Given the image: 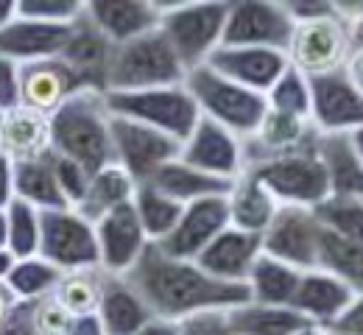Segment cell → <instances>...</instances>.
<instances>
[{"label": "cell", "instance_id": "1", "mask_svg": "<svg viewBox=\"0 0 363 335\" xmlns=\"http://www.w3.org/2000/svg\"><path fill=\"white\" fill-rule=\"evenodd\" d=\"M126 280L157 319L179 324L204 313H229L232 307L249 302L246 285L218 283L207 277L193 260L168 257L154 243L143 251Z\"/></svg>", "mask_w": 363, "mask_h": 335}, {"label": "cell", "instance_id": "2", "mask_svg": "<svg viewBox=\"0 0 363 335\" xmlns=\"http://www.w3.org/2000/svg\"><path fill=\"white\" fill-rule=\"evenodd\" d=\"M50 154L95 174L112 165V112L106 93L79 90L50 115Z\"/></svg>", "mask_w": 363, "mask_h": 335}, {"label": "cell", "instance_id": "3", "mask_svg": "<svg viewBox=\"0 0 363 335\" xmlns=\"http://www.w3.org/2000/svg\"><path fill=\"white\" fill-rule=\"evenodd\" d=\"M160 3V34L179 56L184 70L207 64L221 48L229 0H157Z\"/></svg>", "mask_w": 363, "mask_h": 335}, {"label": "cell", "instance_id": "4", "mask_svg": "<svg viewBox=\"0 0 363 335\" xmlns=\"http://www.w3.org/2000/svg\"><path fill=\"white\" fill-rule=\"evenodd\" d=\"M184 64L168 40L157 31H148L132 42L115 45L106 73V93H140L157 87L184 84Z\"/></svg>", "mask_w": 363, "mask_h": 335}, {"label": "cell", "instance_id": "5", "mask_svg": "<svg viewBox=\"0 0 363 335\" xmlns=\"http://www.w3.org/2000/svg\"><path fill=\"white\" fill-rule=\"evenodd\" d=\"M184 87L193 96L199 115L229 129L235 137L246 140L257 132L263 115H266V96L252 93L224 76H218L213 67L201 64L184 76Z\"/></svg>", "mask_w": 363, "mask_h": 335}, {"label": "cell", "instance_id": "6", "mask_svg": "<svg viewBox=\"0 0 363 335\" xmlns=\"http://www.w3.org/2000/svg\"><path fill=\"white\" fill-rule=\"evenodd\" d=\"M106 106L115 118L151 126L179 145L201 120L199 106L184 84L140 90V93H106Z\"/></svg>", "mask_w": 363, "mask_h": 335}, {"label": "cell", "instance_id": "7", "mask_svg": "<svg viewBox=\"0 0 363 335\" xmlns=\"http://www.w3.org/2000/svg\"><path fill=\"white\" fill-rule=\"evenodd\" d=\"M352 56L350 25L333 11L327 17L294 23L291 40L285 45L288 67L302 73L305 79L341 73Z\"/></svg>", "mask_w": 363, "mask_h": 335}, {"label": "cell", "instance_id": "8", "mask_svg": "<svg viewBox=\"0 0 363 335\" xmlns=\"http://www.w3.org/2000/svg\"><path fill=\"white\" fill-rule=\"evenodd\" d=\"M252 171L274 198L279 201V207H318L327 195H330V182L327 174L321 168L316 157V148L311 151H299V154H288L279 159L260 162Z\"/></svg>", "mask_w": 363, "mask_h": 335}, {"label": "cell", "instance_id": "9", "mask_svg": "<svg viewBox=\"0 0 363 335\" xmlns=\"http://www.w3.org/2000/svg\"><path fill=\"white\" fill-rule=\"evenodd\" d=\"M294 20L282 0H229L224 40L227 48L282 50L291 40Z\"/></svg>", "mask_w": 363, "mask_h": 335}, {"label": "cell", "instance_id": "10", "mask_svg": "<svg viewBox=\"0 0 363 335\" xmlns=\"http://www.w3.org/2000/svg\"><path fill=\"white\" fill-rule=\"evenodd\" d=\"M40 257L56 266L62 274L76 268H98L95 227L73 207L43 212Z\"/></svg>", "mask_w": 363, "mask_h": 335}, {"label": "cell", "instance_id": "11", "mask_svg": "<svg viewBox=\"0 0 363 335\" xmlns=\"http://www.w3.org/2000/svg\"><path fill=\"white\" fill-rule=\"evenodd\" d=\"M177 157L179 143L168 135L112 115V162L123 168L137 185L151 182V176Z\"/></svg>", "mask_w": 363, "mask_h": 335}, {"label": "cell", "instance_id": "12", "mask_svg": "<svg viewBox=\"0 0 363 335\" xmlns=\"http://www.w3.org/2000/svg\"><path fill=\"white\" fill-rule=\"evenodd\" d=\"M321 224L308 207H279L269 229L260 235L263 254L282 260L299 271L318 268L321 251Z\"/></svg>", "mask_w": 363, "mask_h": 335}, {"label": "cell", "instance_id": "13", "mask_svg": "<svg viewBox=\"0 0 363 335\" xmlns=\"http://www.w3.org/2000/svg\"><path fill=\"white\" fill-rule=\"evenodd\" d=\"M179 159L184 165L204 171L216 179L224 182H235L243 171V140L235 137L229 129L201 118L196 123V129L182 140L179 145Z\"/></svg>", "mask_w": 363, "mask_h": 335}, {"label": "cell", "instance_id": "14", "mask_svg": "<svg viewBox=\"0 0 363 335\" xmlns=\"http://www.w3.org/2000/svg\"><path fill=\"white\" fill-rule=\"evenodd\" d=\"M311 81V123L318 135H352L363 129V96L347 73L316 76Z\"/></svg>", "mask_w": 363, "mask_h": 335}, {"label": "cell", "instance_id": "15", "mask_svg": "<svg viewBox=\"0 0 363 335\" xmlns=\"http://www.w3.org/2000/svg\"><path fill=\"white\" fill-rule=\"evenodd\" d=\"M229 227L227 195L201 198L182 207V215L171 235L160 243H154L162 254L177 260H196L213 240Z\"/></svg>", "mask_w": 363, "mask_h": 335}, {"label": "cell", "instance_id": "16", "mask_svg": "<svg viewBox=\"0 0 363 335\" xmlns=\"http://www.w3.org/2000/svg\"><path fill=\"white\" fill-rule=\"evenodd\" d=\"M92 227L98 243V268L109 277H126L143 257V251L151 246L132 204L112 210Z\"/></svg>", "mask_w": 363, "mask_h": 335}, {"label": "cell", "instance_id": "17", "mask_svg": "<svg viewBox=\"0 0 363 335\" xmlns=\"http://www.w3.org/2000/svg\"><path fill=\"white\" fill-rule=\"evenodd\" d=\"M316 143L318 132L313 129L311 120L288 118V115L266 109L257 132L243 140V162H246V168H255V165L269 162V159L311 151V148H316Z\"/></svg>", "mask_w": 363, "mask_h": 335}, {"label": "cell", "instance_id": "18", "mask_svg": "<svg viewBox=\"0 0 363 335\" xmlns=\"http://www.w3.org/2000/svg\"><path fill=\"white\" fill-rule=\"evenodd\" d=\"M84 17L112 45H123L160 28V3L157 0H84Z\"/></svg>", "mask_w": 363, "mask_h": 335}, {"label": "cell", "instance_id": "19", "mask_svg": "<svg viewBox=\"0 0 363 335\" xmlns=\"http://www.w3.org/2000/svg\"><path fill=\"white\" fill-rule=\"evenodd\" d=\"M207 67H213L218 76L229 81L266 96L272 84L288 70V59L282 50L269 48H221L207 59Z\"/></svg>", "mask_w": 363, "mask_h": 335}, {"label": "cell", "instance_id": "20", "mask_svg": "<svg viewBox=\"0 0 363 335\" xmlns=\"http://www.w3.org/2000/svg\"><path fill=\"white\" fill-rule=\"evenodd\" d=\"M84 90L76 73L65 64L62 56L20 64V106H28L40 115H53L70 96Z\"/></svg>", "mask_w": 363, "mask_h": 335}, {"label": "cell", "instance_id": "21", "mask_svg": "<svg viewBox=\"0 0 363 335\" xmlns=\"http://www.w3.org/2000/svg\"><path fill=\"white\" fill-rule=\"evenodd\" d=\"M352 299H355V293L344 280H338L335 274H330L324 268H311V271H302V280H299L291 307L308 324L330 330L341 319V313L352 305Z\"/></svg>", "mask_w": 363, "mask_h": 335}, {"label": "cell", "instance_id": "22", "mask_svg": "<svg viewBox=\"0 0 363 335\" xmlns=\"http://www.w3.org/2000/svg\"><path fill=\"white\" fill-rule=\"evenodd\" d=\"M260 251H263L260 235L240 232V229H235V227H227L193 263H196L207 277H213V280H218V283L246 285L249 271H252L255 260L260 257Z\"/></svg>", "mask_w": 363, "mask_h": 335}, {"label": "cell", "instance_id": "23", "mask_svg": "<svg viewBox=\"0 0 363 335\" xmlns=\"http://www.w3.org/2000/svg\"><path fill=\"white\" fill-rule=\"evenodd\" d=\"M112 50H115V45L92 25L82 11V17L70 25V40L62 50V59L76 73V79L84 90L106 93V73H109Z\"/></svg>", "mask_w": 363, "mask_h": 335}, {"label": "cell", "instance_id": "24", "mask_svg": "<svg viewBox=\"0 0 363 335\" xmlns=\"http://www.w3.org/2000/svg\"><path fill=\"white\" fill-rule=\"evenodd\" d=\"M73 25V23H70ZM70 25H50L17 17L0 31V56L11 59L17 64L40 62V59H56L70 40Z\"/></svg>", "mask_w": 363, "mask_h": 335}, {"label": "cell", "instance_id": "25", "mask_svg": "<svg viewBox=\"0 0 363 335\" xmlns=\"http://www.w3.org/2000/svg\"><path fill=\"white\" fill-rule=\"evenodd\" d=\"M0 151L14 162H37L50 154V118L28 106L0 115Z\"/></svg>", "mask_w": 363, "mask_h": 335}, {"label": "cell", "instance_id": "26", "mask_svg": "<svg viewBox=\"0 0 363 335\" xmlns=\"http://www.w3.org/2000/svg\"><path fill=\"white\" fill-rule=\"evenodd\" d=\"M279 210V201L274 198L269 188L252 174L243 171L227 191V212L229 227L240 229V232H252V235H263L269 229Z\"/></svg>", "mask_w": 363, "mask_h": 335}, {"label": "cell", "instance_id": "27", "mask_svg": "<svg viewBox=\"0 0 363 335\" xmlns=\"http://www.w3.org/2000/svg\"><path fill=\"white\" fill-rule=\"evenodd\" d=\"M95 316L106 335H135L143 324L154 319V313L148 310L135 285L126 277H109V274L104 280Z\"/></svg>", "mask_w": 363, "mask_h": 335}, {"label": "cell", "instance_id": "28", "mask_svg": "<svg viewBox=\"0 0 363 335\" xmlns=\"http://www.w3.org/2000/svg\"><path fill=\"white\" fill-rule=\"evenodd\" d=\"M316 157L327 174L330 195H363V165L350 135H318Z\"/></svg>", "mask_w": 363, "mask_h": 335}, {"label": "cell", "instance_id": "29", "mask_svg": "<svg viewBox=\"0 0 363 335\" xmlns=\"http://www.w3.org/2000/svg\"><path fill=\"white\" fill-rule=\"evenodd\" d=\"M229 335H296L311 327L291 305L243 302L227 313Z\"/></svg>", "mask_w": 363, "mask_h": 335}, {"label": "cell", "instance_id": "30", "mask_svg": "<svg viewBox=\"0 0 363 335\" xmlns=\"http://www.w3.org/2000/svg\"><path fill=\"white\" fill-rule=\"evenodd\" d=\"M137 182L123 171L118 168L115 162L90 174V182H87V191L82 195V201L73 207L82 218H87L90 224L101 221L104 215H109L112 210L118 207H126L132 204V195H135Z\"/></svg>", "mask_w": 363, "mask_h": 335}, {"label": "cell", "instance_id": "31", "mask_svg": "<svg viewBox=\"0 0 363 335\" xmlns=\"http://www.w3.org/2000/svg\"><path fill=\"white\" fill-rule=\"evenodd\" d=\"M151 185L157 191H162L165 195H171L174 201L184 204H193V201H201V198H213V195H227L229 185L224 179H216L204 171H196L190 165H184L179 157L168 165H162L154 176H151Z\"/></svg>", "mask_w": 363, "mask_h": 335}, {"label": "cell", "instance_id": "32", "mask_svg": "<svg viewBox=\"0 0 363 335\" xmlns=\"http://www.w3.org/2000/svg\"><path fill=\"white\" fill-rule=\"evenodd\" d=\"M299 280H302L299 268L260 251V257L249 271L246 290H249V299L260 305H294Z\"/></svg>", "mask_w": 363, "mask_h": 335}, {"label": "cell", "instance_id": "33", "mask_svg": "<svg viewBox=\"0 0 363 335\" xmlns=\"http://www.w3.org/2000/svg\"><path fill=\"white\" fill-rule=\"evenodd\" d=\"M14 198L31 204L34 210L48 212V210H65L67 201L59 191V182L53 176L50 159L43 157L37 162H23L14 165Z\"/></svg>", "mask_w": 363, "mask_h": 335}, {"label": "cell", "instance_id": "34", "mask_svg": "<svg viewBox=\"0 0 363 335\" xmlns=\"http://www.w3.org/2000/svg\"><path fill=\"white\" fill-rule=\"evenodd\" d=\"M132 207H135V215L148 243H160V240L168 238L182 215L179 201H174L171 195L157 191L151 182L137 185L135 195H132Z\"/></svg>", "mask_w": 363, "mask_h": 335}, {"label": "cell", "instance_id": "35", "mask_svg": "<svg viewBox=\"0 0 363 335\" xmlns=\"http://www.w3.org/2000/svg\"><path fill=\"white\" fill-rule=\"evenodd\" d=\"M106 274L101 268H76L65 271L53 288V299L70 313V316H90L98 310L101 290H104Z\"/></svg>", "mask_w": 363, "mask_h": 335}, {"label": "cell", "instance_id": "36", "mask_svg": "<svg viewBox=\"0 0 363 335\" xmlns=\"http://www.w3.org/2000/svg\"><path fill=\"white\" fill-rule=\"evenodd\" d=\"M59 277H62V271L37 254V257L14 260L3 285L14 296V302H37V299H45L53 293Z\"/></svg>", "mask_w": 363, "mask_h": 335}, {"label": "cell", "instance_id": "37", "mask_svg": "<svg viewBox=\"0 0 363 335\" xmlns=\"http://www.w3.org/2000/svg\"><path fill=\"white\" fill-rule=\"evenodd\" d=\"M43 235V212L26 201H11L6 207V251L14 260L37 257Z\"/></svg>", "mask_w": 363, "mask_h": 335}, {"label": "cell", "instance_id": "38", "mask_svg": "<svg viewBox=\"0 0 363 335\" xmlns=\"http://www.w3.org/2000/svg\"><path fill=\"white\" fill-rule=\"evenodd\" d=\"M318 224L333 238L347 243H363V198L355 195H327L313 207Z\"/></svg>", "mask_w": 363, "mask_h": 335}, {"label": "cell", "instance_id": "39", "mask_svg": "<svg viewBox=\"0 0 363 335\" xmlns=\"http://www.w3.org/2000/svg\"><path fill=\"white\" fill-rule=\"evenodd\" d=\"M318 268L335 274L352 288L355 296L363 293V243H347L333 238L330 232H321V251H318Z\"/></svg>", "mask_w": 363, "mask_h": 335}, {"label": "cell", "instance_id": "40", "mask_svg": "<svg viewBox=\"0 0 363 335\" xmlns=\"http://www.w3.org/2000/svg\"><path fill=\"white\" fill-rule=\"evenodd\" d=\"M266 106L288 118L311 120V81L294 67H288L266 93Z\"/></svg>", "mask_w": 363, "mask_h": 335}, {"label": "cell", "instance_id": "41", "mask_svg": "<svg viewBox=\"0 0 363 335\" xmlns=\"http://www.w3.org/2000/svg\"><path fill=\"white\" fill-rule=\"evenodd\" d=\"M84 0H17V17L50 23V25H70L82 17Z\"/></svg>", "mask_w": 363, "mask_h": 335}, {"label": "cell", "instance_id": "42", "mask_svg": "<svg viewBox=\"0 0 363 335\" xmlns=\"http://www.w3.org/2000/svg\"><path fill=\"white\" fill-rule=\"evenodd\" d=\"M48 159H50L53 176H56V182H59V191H62V195H65L67 207H76V204L82 201L84 191H87L90 174H87L82 165H76V162H70V159H65V157L48 154Z\"/></svg>", "mask_w": 363, "mask_h": 335}, {"label": "cell", "instance_id": "43", "mask_svg": "<svg viewBox=\"0 0 363 335\" xmlns=\"http://www.w3.org/2000/svg\"><path fill=\"white\" fill-rule=\"evenodd\" d=\"M31 319H34L37 335H65L73 316L53 296H45V299H37L31 305Z\"/></svg>", "mask_w": 363, "mask_h": 335}, {"label": "cell", "instance_id": "44", "mask_svg": "<svg viewBox=\"0 0 363 335\" xmlns=\"http://www.w3.org/2000/svg\"><path fill=\"white\" fill-rule=\"evenodd\" d=\"M20 106V64L0 56V112Z\"/></svg>", "mask_w": 363, "mask_h": 335}, {"label": "cell", "instance_id": "45", "mask_svg": "<svg viewBox=\"0 0 363 335\" xmlns=\"http://www.w3.org/2000/svg\"><path fill=\"white\" fill-rule=\"evenodd\" d=\"M31 305L34 302H14L11 310L0 322V335H37L34 319H31Z\"/></svg>", "mask_w": 363, "mask_h": 335}, {"label": "cell", "instance_id": "46", "mask_svg": "<svg viewBox=\"0 0 363 335\" xmlns=\"http://www.w3.org/2000/svg\"><path fill=\"white\" fill-rule=\"evenodd\" d=\"M182 335H229L227 313H204L182 322Z\"/></svg>", "mask_w": 363, "mask_h": 335}, {"label": "cell", "instance_id": "47", "mask_svg": "<svg viewBox=\"0 0 363 335\" xmlns=\"http://www.w3.org/2000/svg\"><path fill=\"white\" fill-rule=\"evenodd\" d=\"M282 6L294 23H305V20L333 14V0H282Z\"/></svg>", "mask_w": 363, "mask_h": 335}, {"label": "cell", "instance_id": "48", "mask_svg": "<svg viewBox=\"0 0 363 335\" xmlns=\"http://www.w3.org/2000/svg\"><path fill=\"white\" fill-rule=\"evenodd\" d=\"M330 335H363V293L341 313V319L327 330Z\"/></svg>", "mask_w": 363, "mask_h": 335}, {"label": "cell", "instance_id": "49", "mask_svg": "<svg viewBox=\"0 0 363 335\" xmlns=\"http://www.w3.org/2000/svg\"><path fill=\"white\" fill-rule=\"evenodd\" d=\"M14 201V162L0 151V210Z\"/></svg>", "mask_w": 363, "mask_h": 335}, {"label": "cell", "instance_id": "50", "mask_svg": "<svg viewBox=\"0 0 363 335\" xmlns=\"http://www.w3.org/2000/svg\"><path fill=\"white\" fill-rule=\"evenodd\" d=\"M65 335H106V333H104L98 316L90 313V316H73V319H70V327H67Z\"/></svg>", "mask_w": 363, "mask_h": 335}, {"label": "cell", "instance_id": "51", "mask_svg": "<svg viewBox=\"0 0 363 335\" xmlns=\"http://www.w3.org/2000/svg\"><path fill=\"white\" fill-rule=\"evenodd\" d=\"M333 11L347 25H355L358 20H363V0H333Z\"/></svg>", "mask_w": 363, "mask_h": 335}, {"label": "cell", "instance_id": "52", "mask_svg": "<svg viewBox=\"0 0 363 335\" xmlns=\"http://www.w3.org/2000/svg\"><path fill=\"white\" fill-rule=\"evenodd\" d=\"M135 335H182L179 322H168V319H151L148 324H143Z\"/></svg>", "mask_w": 363, "mask_h": 335}, {"label": "cell", "instance_id": "53", "mask_svg": "<svg viewBox=\"0 0 363 335\" xmlns=\"http://www.w3.org/2000/svg\"><path fill=\"white\" fill-rule=\"evenodd\" d=\"M344 73H347V79L355 84V90L363 96V50H352V56H350Z\"/></svg>", "mask_w": 363, "mask_h": 335}, {"label": "cell", "instance_id": "54", "mask_svg": "<svg viewBox=\"0 0 363 335\" xmlns=\"http://www.w3.org/2000/svg\"><path fill=\"white\" fill-rule=\"evenodd\" d=\"M17 20V0H0V31Z\"/></svg>", "mask_w": 363, "mask_h": 335}, {"label": "cell", "instance_id": "55", "mask_svg": "<svg viewBox=\"0 0 363 335\" xmlns=\"http://www.w3.org/2000/svg\"><path fill=\"white\" fill-rule=\"evenodd\" d=\"M11 266H14V257H11V254H9L6 249H0V285L6 283V277H9Z\"/></svg>", "mask_w": 363, "mask_h": 335}, {"label": "cell", "instance_id": "56", "mask_svg": "<svg viewBox=\"0 0 363 335\" xmlns=\"http://www.w3.org/2000/svg\"><path fill=\"white\" fill-rule=\"evenodd\" d=\"M11 305H14V296L6 290V285H0V322H3V316L11 310Z\"/></svg>", "mask_w": 363, "mask_h": 335}, {"label": "cell", "instance_id": "57", "mask_svg": "<svg viewBox=\"0 0 363 335\" xmlns=\"http://www.w3.org/2000/svg\"><path fill=\"white\" fill-rule=\"evenodd\" d=\"M350 34H352V50H363V20L350 25Z\"/></svg>", "mask_w": 363, "mask_h": 335}, {"label": "cell", "instance_id": "58", "mask_svg": "<svg viewBox=\"0 0 363 335\" xmlns=\"http://www.w3.org/2000/svg\"><path fill=\"white\" fill-rule=\"evenodd\" d=\"M350 140H352V148H355V154H358V159H361V165H363V129L352 132Z\"/></svg>", "mask_w": 363, "mask_h": 335}, {"label": "cell", "instance_id": "59", "mask_svg": "<svg viewBox=\"0 0 363 335\" xmlns=\"http://www.w3.org/2000/svg\"><path fill=\"white\" fill-rule=\"evenodd\" d=\"M0 249H6V210H0Z\"/></svg>", "mask_w": 363, "mask_h": 335}, {"label": "cell", "instance_id": "60", "mask_svg": "<svg viewBox=\"0 0 363 335\" xmlns=\"http://www.w3.org/2000/svg\"><path fill=\"white\" fill-rule=\"evenodd\" d=\"M296 335H330L327 333V330H321V327H313V324H311V327H305V330H299V333Z\"/></svg>", "mask_w": 363, "mask_h": 335}, {"label": "cell", "instance_id": "61", "mask_svg": "<svg viewBox=\"0 0 363 335\" xmlns=\"http://www.w3.org/2000/svg\"><path fill=\"white\" fill-rule=\"evenodd\" d=\"M361 198H363V195H361Z\"/></svg>", "mask_w": 363, "mask_h": 335}]
</instances>
